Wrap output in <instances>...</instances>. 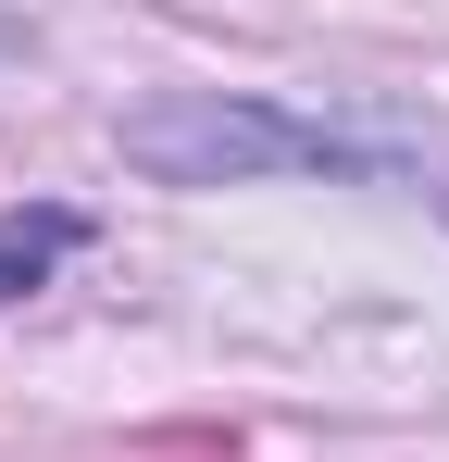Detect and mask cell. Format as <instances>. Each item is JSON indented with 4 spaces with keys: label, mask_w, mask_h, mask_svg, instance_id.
Instances as JSON below:
<instances>
[{
    "label": "cell",
    "mask_w": 449,
    "mask_h": 462,
    "mask_svg": "<svg viewBox=\"0 0 449 462\" xmlns=\"http://www.w3.org/2000/svg\"><path fill=\"white\" fill-rule=\"evenodd\" d=\"M125 162L150 188H250V175H362V188H425L449 138H387V125H325L237 88H162L125 113Z\"/></svg>",
    "instance_id": "1"
},
{
    "label": "cell",
    "mask_w": 449,
    "mask_h": 462,
    "mask_svg": "<svg viewBox=\"0 0 449 462\" xmlns=\"http://www.w3.org/2000/svg\"><path fill=\"white\" fill-rule=\"evenodd\" d=\"M87 250V213L63 200H38V213H0V300H25V288H50V263Z\"/></svg>",
    "instance_id": "2"
}]
</instances>
